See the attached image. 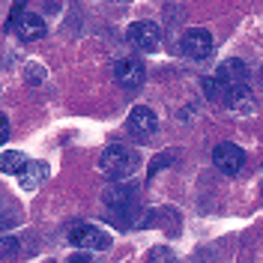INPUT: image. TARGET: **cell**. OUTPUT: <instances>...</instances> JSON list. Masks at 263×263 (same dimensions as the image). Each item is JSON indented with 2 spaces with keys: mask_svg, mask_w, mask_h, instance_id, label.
Masks as SVG:
<instances>
[{
  "mask_svg": "<svg viewBox=\"0 0 263 263\" xmlns=\"http://www.w3.org/2000/svg\"><path fill=\"white\" fill-rule=\"evenodd\" d=\"M138 153L129 147H123V144H114V147H108L102 153V171L108 174V177H114V180H123V177H129L132 171L138 167Z\"/></svg>",
  "mask_w": 263,
  "mask_h": 263,
  "instance_id": "1",
  "label": "cell"
},
{
  "mask_svg": "<svg viewBox=\"0 0 263 263\" xmlns=\"http://www.w3.org/2000/svg\"><path fill=\"white\" fill-rule=\"evenodd\" d=\"M129 129L135 132V135H144V138H149L153 132L159 129V117L149 111L147 105H135L129 111Z\"/></svg>",
  "mask_w": 263,
  "mask_h": 263,
  "instance_id": "8",
  "label": "cell"
},
{
  "mask_svg": "<svg viewBox=\"0 0 263 263\" xmlns=\"http://www.w3.org/2000/svg\"><path fill=\"white\" fill-rule=\"evenodd\" d=\"M260 185H263V180H260Z\"/></svg>",
  "mask_w": 263,
  "mask_h": 263,
  "instance_id": "15",
  "label": "cell"
},
{
  "mask_svg": "<svg viewBox=\"0 0 263 263\" xmlns=\"http://www.w3.org/2000/svg\"><path fill=\"white\" fill-rule=\"evenodd\" d=\"M66 239H69V246L81 248V251H102V248L111 246V236L96 224H87V221H75L66 230Z\"/></svg>",
  "mask_w": 263,
  "mask_h": 263,
  "instance_id": "2",
  "label": "cell"
},
{
  "mask_svg": "<svg viewBox=\"0 0 263 263\" xmlns=\"http://www.w3.org/2000/svg\"><path fill=\"white\" fill-rule=\"evenodd\" d=\"M27 167V159H24V153H18V149H3V156H0V171L3 174H21Z\"/></svg>",
  "mask_w": 263,
  "mask_h": 263,
  "instance_id": "11",
  "label": "cell"
},
{
  "mask_svg": "<svg viewBox=\"0 0 263 263\" xmlns=\"http://www.w3.org/2000/svg\"><path fill=\"white\" fill-rule=\"evenodd\" d=\"M213 164L221 174L233 177V174H239L242 164H246V149L236 147V144H230V141H224V144H218V147L213 149Z\"/></svg>",
  "mask_w": 263,
  "mask_h": 263,
  "instance_id": "6",
  "label": "cell"
},
{
  "mask_svg": "<svg viewBox=\"0 0 263 263\" xmlns=\"http://www.w3.org/2000/svg\"><path fill=\"white\" fill-rule=\"evenodd\" d=\"M9 138V120L3 117V123H0V141H6Z\"/></svg>",
  "mask_w": 263,
  "mask_h": 263,
  "instance_id": "13",
  "label": "cell"
},
{
  "mask_svg": "<svg viewBox=\"0 0 263 263\" xmlns=\"http://www.w3.org/2000/svg\"><path fill=\"white\" fill-rule=\"evenodd\" d=\"M215 48V39L210 30H203V27H192V30L182 33L180 39V51L189 57V60H206Z\"/></svg>",
  "mask_w": 263,
  "mask_h": 263,
  "instance_id": "4",
  "label": "cell"
},
{
  "mask_svg": "<svg viewBox=\"0 0 263 263\" xmlns=\"http://www.w3.org/2000/svg\"><path fill=\"white\" fill-rule=\"evenodd\" d=\"M126 36H129L132 45L141 48L144 54H153V51L162 48V27L156 21H135L126 30Z\"/></svg>",
  "mask_w": 263,
  "mask_h": 263,
  "instance_id": "5",
  "label": "cell"
},
{
  "mask_svg": "<svg viewBox=\"0 0 263 263\" xmlns=\"http://www.w3.org/2000/svg\"><path fill=\"white\" fill-rule=\"evenodd\" d=\"M45 263H51V260H45Z\"/></svg>",
  "mask_w": 263,
  "mask_h": 263,
  "instance_id": "16",
  "label": "cell"
},
{
  "mask_svg": "<svg viewBox=\"0 0 263 263\" xmlns=\"http://www.w3.org/2000/svg\"><path fill=\"white\" fill-rule=\"evenodd\" d=\"M147 263H177V254H174L171 248L159 246V248H153V251H149Z\"/></svg>",
  "mask_w": 263,
  "mask_h": 263,
  "instance_id": "12",
  "label": "cell"
},
{
  "mask_svg": "<svg viewBox=\"0 0 263 263\" xmlns=\"http://www.w3.org/2000/svg\"><path fill=\"white\" fill-rule=\"evenodd\" d=\"M69 263H93V257H87V254H75V257H69Z\"/></svg>",
  "mask_w": 263,
  "mask_h": 263,
  "instance_id": "14",
  "label": "cell"
},
{
  "mask_svg": "<svg viewBox=\"0 0 263 263\" xmlns=\"http://www.w3.org/2000/svg\"><path fill=\"white\" fill-rule=\"evenodd\" d=\"M6 27H12L21 42H36V39L45 36V18L36 15V12H24V6L18 3L12 9V15H9V21H6Z\"/></svg>",
  "mask_w": 263,
  "mask_h": 263,
  "instance_id": "3",
  "label": "cell"
},
{
  "mask_svg": "<svg viewBox=\"0 0 263 263\" xmlns=\"http://www.w3.org/2000/svg\"><path fill=\"white\" fill-rule=\"evenodd\" d=\"M45 177H48L45 162H27V167L18 174V185H21V189H27V192H33V189H39V185H42Z\"/></svg>",
  "mask_w": 263,
  "mask_h": 263,
  "instance_id": "10",
  "label": "cell"
},
{
  "mask_svg": "<svg viewBox=\"0 0 263 263\" xmlns=\"http://www.w3.org/2000/svg\"><path fill=\"white\" fill-rule=\"evenodd\" d=\"M218 78L224 81V87H246L248 69H246L242 60H228V63L218 69Z\"/></svg>",
  "mask_w": 263,
  "mask_h": 263,
  "instance_id": "9",
  "label": "cell"
},
{
  "mask_svg": "<svg viewBox=\"0 0 263 263\" xmlns=\"http://www.w3.org/2000/svg\"><path fill=\"white\" fill-rule=\"evenodd\" d=\"M144 75H147V69H144L141 60L123 57V60H117V63H114V78H117V84H123L126 90L141 87V84H144Z\"/></svg>",
  "mask_w": 263,
  "mask_h": 263,
  "instance_id": "7",
  "label": "cell"
}]
</instances>
